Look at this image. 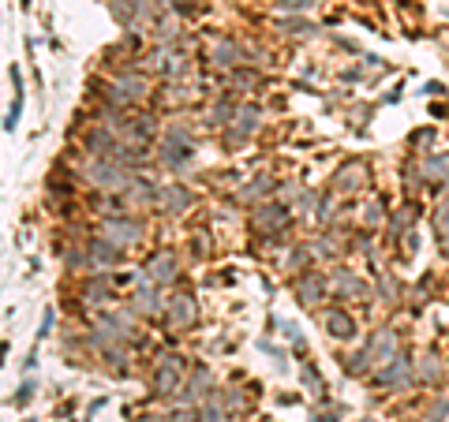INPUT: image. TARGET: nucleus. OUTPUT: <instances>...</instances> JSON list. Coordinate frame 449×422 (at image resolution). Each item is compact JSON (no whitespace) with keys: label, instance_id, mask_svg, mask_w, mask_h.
I'll use <instances>...</instances> for the list:
<instances>
[{"label":"nucleus","instance_id":"obj_1","mask_svg":"<svg viewBox=\"0 0 449 422\" xmlns=\"http://www.w3.org/2000/svg\"><path fill=\"white\" fill-rule=\"evenodd\" d=\"M180 381H183V359L165 355V359L157 363V370H154V389L161 392V397H173V392L180 389Z\"/></svg>","mask_w":449,"mask_h":422},{"label":"nucleus","instance_id":"obj_2","mask_svg":"<svg viewBox=\"0 0 449 422\" xmlns=\"http://www.w3.org/2000/svg\"><path fill=\"white\" fill-rule=\"evenodd\" d=\"M393 348H397L393 333H378V340H371V348H367L363 359H371L375 366H386V363H393ZM363 359H360V363H363Z\"/></svg>","mask_w":449,"mask_h":422},{"label":"nucleus","instance_id":"obj_3","mask_svg":"<svg viewBox=\"0 0 449 422\" xmlns=\"http://www.w3.org/2000/svg\"><path fill=\"white\" fill-rule=\"evenodd\" d=\"M105 240H113L116 247H124V243H131V240H139V224L135 221H105Z\"/></svg>","mask_w":449,"mask_h":422},{"label":"nucleus","instance_id":"obj_4","mask_svg":"<svg viewBox=\"0 0 449 422\" xmlns=\"http://www.w3.org/2000/svg\"><path fill=\"white\" fill-rule=\"evenodd\" d=\"M165 157H169V165H183V161H188V135H183L180 127H173L165 135Z\"/></svg>","mask_w":449,"mask_h":422},{"label":"nucleus","instance_id":"obj_5","mask_svg":"<svg viewBox=\"0 0 449 422\" xmlns=\"http://www.w3.org/2000/svg\"><path fill=\"white\" fill-rule=\"evenodd\" d=\"M322 322H326V333L337 336V340H348V336L356 333V325H352V318H348L345 310H326Z\"/></svg>","mask_w":449,"mask_h":422},{"label":"nucleus","instance_id":"obj_6","mask_svg":"<svg viewBox=\"0 0 449 422\" xmlns=\"http://www.w3.org/2000/svg\"><path fill=\"white\" fill-rule=\"evenodd\" d=\"M147 273H150L154 284H169V281L176 276V258H173V254H157V258L150 262Z\"/></svg>","mask_w":449,"mask_h":422},{"label":"nucleus","instance_id":"obj_7","mask_svg":"<svg viewBox=\"0 0 449 422\" xmlns=\"http://www.w3.org/2000/svg\"><path fill=\"white\" fill-rule=\"evenodd\" d=\"M90 180H94L98 187H120L124 172H120V168H113V165H94V168H90Z\"/></svg>","mask_w":449,"mask_h":422},{"label":"nucleus","instance_id":"obj_8","mask_svg":"<svg viewBox=\"0 0 449 422\" xmlns=\"http://www.w3.org/2000/svg\"><path fill=\"white\" fill-rule=\"evenodd\" d=\"M363 180H367V168H363V165H348L345 172L337 176V191H345V194H348V191L360 187Z\"/></svg>","mask_w":449,"mask_h":422},{"label":"nucleus","instance_id":"obj_9","mask_svg":"<svg viewBox=\"0 0 449 422\" xmlns=\"http://www.w3.org/2000/svg\"><path fill=\"white\" fill-rule=\"evenodd\" d=\"M161 202H165L169 213H183V209H188V202H191V194L180 191V187H165V191H161Z\"/></svg>","mask_w":449,"mask_h":422},{"label":"nucleus","instance_id":"obj_10","mask_svg":"<svg viewBox=\"0 0 449 422\" xmlns=\"http://www.w3.org/2000/svg\"><path fill=\"white\" fill-rule=\"evenodd\" d=\"M90 258H94L98 266H109V262H116V243L113 240H94V247H90Z\"/></svg>","mask_w":449,"mask_h":422},{"label":"nucleus","instance_id":"obj_11","mask_svg":"<svg viewBox=\"0 0 449 422\" xmlns=\"http://www.w3.org/2000/svg\"><path fill=\"white\" fill-rule=\"evenodd\" d=\"M408 377V359H393V366H386V370L378 374L382 385H397V381Z\"/></svg>","mask_w":449,"mask_h":422},{"label":"nucleus","instance_id":"obj_12","mask_svg":"<svg viewBox=\"0 0 449 422\" xmlns=\"http://www.w3.org/2000/svg\"><path fill=\"white\" fill-rule=\"evenodd\" d=\"M434 232H438V240H442V250L449 254V202L438 206V213H434Z\"/></svg>","mask_w":449,"mask_h":422},{"label":"nucleus","instance_id":"obj_13","mask_svg":"<svg viewBox=\"0 0 449 422\" xmlns=\"http://www.w3.org/2000/svg\"><path fill=\"white\" fill-rule=\"evenodd\" d=\"M255 224H258V228H277V224H285V213H281V209H273V206H266V209H258V217H255Z\"/></svg>","mask_w":449,"mask_h":422},{"label":"nucleus","instance_id":"obj_14","mask_svg":"<svg viewBox=\"0 0 449 422\" xmlns=\"http://www.w3.org/2000/svg\"><path fill=\"white\" fill-rule=\"evenodd\" d=\"M296 292H300V299H303V303H314V299L322 295V284H319V276H303Z\"/></svg>","mask_w":449,"mask_h":422},{"label":"nucleus","instance_id":"obj_15","mask_svg":"<svg viewBox=\"0 0 449 422\" xmlns=\"http://www.w3.org/2000/svg\"><path fill=\"white\" fill-rule=\"evenodd\" d=\"M255 124H258V112H255V109H244L240 116H236V139L251 135V131H255Z\"/></svg>","mask_w":449,"mask_h":422},{"label":"nucleus","instance_id":"obj_16","mask_svg":"<svg viewBox=\"0 0 449 422\" xmlns=\"http://www.w3.org/2000/svg\"><path fill=\"white\" fill-rule=\"evenodd\" d=\"M169 314H173V322H191L195 318V307H191V299H173Z\"/></svg>","mask_w":449,"mask_h":422},{"label":"nucleus","instance_id":"obj_17","mask_svg":"<svg viewBox=\"0 0 449 422\" xmlns=\"http://www.w3.org/2000/svg\"><path fill=\"white\" fill-rule=\"evenodd\" d=\"M214 60H217V64H236V60H240V49H236L232 42H221V45L214 49Z\"/></svg>","mask_w":449,"mask_h":422},{"label":"nucleus","instance_id":"obj_18","mask_svg":"<svg viewBox=\"0 0 449 422\" xmlns=\"http://www.w3.org/2000/svg\"><path fill=\"white\" fill-rule=\"evenodd\" d=\"M341 292H348V295H363V284L360 281H356V276H341Z\"/></svg>","mask_w":449,"mask_h":422},{"label":"nucleus","instance_id":"obj_19","mask_svg":"<svg viewBox=\"0 0 449 422\" xmlns=\"http://www.w3.org/2000/svg\"><path fill=\"white\" fill-rule=\"evenodd\" d=\"M427 172H431V176H445V172H449V161H431Z\"/></svg>","mask_w":449,"mask_h":422},{"label":"nucleus","instance_id":"obj_20","mask_svg":"<svg viewBox=\"0 0 449 422\" xmlns=\"http://www.w3.org/2000/svg\"><path fill=\"white\" fill-rule=\"evenodd\" d=\"M307 4H311V0H285V8H292V11L296 8H307Z\"/></svg>","mask_w":449,"mask_h":422},{"label":"nucleus","instance_id":"obj_21","mask_svg":"<svg viewBox=\"0 0 449 422\" xmlns=\"http://www.w3.org/2000/svg\"><path fill=\"white\" fill-rule=\"evenodd\" d=\"M154 422H176V418H154Z\"/></svg>","mask_w":449,"mask_h":422}]
</instances>
